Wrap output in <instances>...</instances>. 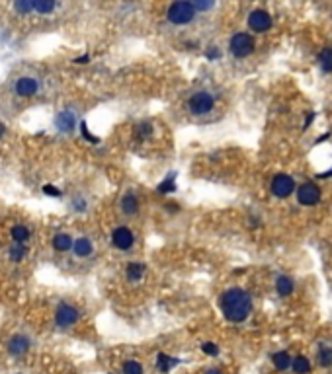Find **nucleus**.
I'll return each instance as SVG.
<instances>
[{"mask_svg":"<svg viewBox=\"0 0 332 374\" xmlns=\"http://www.w3.org/2000/svg\"><path fill=\"white\" fill-rule=\"evenodd\" d=\"M10 234H12V240H14V242H20V244H26V242L30 240V236H32L30 228H28V226H24V224L14 226V228L10 230Z\"/></svg>","mask_w":332,"mask_h":374,"instance_id":"20","label":"nucleus"},{"mask_svg":"<svg viewBox=\"0 0 332 374\" xmlns=\"http://www.w3.org/2000/svg\"><path fill=\"white\" fill-rule=\"evenodd\" d=\"M297 201L305 207H313L321 201V189L315 186V184H303L297 189Z\"/></svg>","mask_w":332,"mask_h":374,"instance_id":"8","label":"nucleus"},{"mask_svg":"<svg viewBox=\"0 0 332 374\" xmlns=\"http://www.w3.org/2000/svg\"><path fill=\"white\" fill-rule=\"evenodd\" d=\"M213 105H215V97L209 92H205V90L196 92L188 99V111H190L192 115H198V117L199 115L209 113V111L213 109Z\"/></svg>","mask_w":332,"mask_h":374,"instance_id":"3","label":"nucleus"},{"mask_svg":"<svg viewBox=\"0 0 332 374\" xmlns=\"http://www.w3.org/2000/svg\"><path fill=\"white\" fill-rule=\"evenodd\" d=\"M33 8L39 14H49L55 10V0H33Z\"/></svg>","mask_w":332,"mask_h":374,"instance_id":"26","label":"nucleus"},{"mask_svg":"<svg viewBox=\"0 0 332 374\" xmlns=\"http://www.w3.org/2000/svg\"><path fill=\"white\" fill-rule=\"evenodd\" d=\"M201 351H203L205 355H211V357H215V355H219V347H217L215 343H211V341L201 343Z\"/></svg>","mask_w":332,"mask_h":374,"instance_id":"32","label":"nucleus"},{"mask_svg":"<svg viewBox=\"0 0 332 374\" xmlns=\"http://www.w3.org/2000/svg\"><path fill=\"white\" fill-rule=\"evenodd\" d=\"M119 209L125 217H135L139 213V197L133 191L123 193V197L119 199Z\"/></svg>","mask_w":332,"mask_h":374,"instance_id":"13","label":"nucleus"},{"mask_svg":"<svg viewBox=\"0 0 332 374\" xmlns=\"http://www.w3.org/2000/svg\"><path fill=\"white\" fill-rule=\"evenodd\" d=\"M43 193L49 197H61V189H57L55 186H43Z\"/></svg>","mask_w":332,"mask_h":374,"instance_id":"33","label":"nucleus"},{"mask_svg":"<svg viewBox=\"0 0 332 374\" xmlns=\"http://www.w3.org/2000/svg\"><path fill=\"white\" fill-rule=\"evenodd\" d=\"M121 371H123V374H143V367H141V363H137V361L129 359V361L123 363Z\"/></svg>","mask_w":332,"mask_h":374,"instance_id":"27","label":"nucleus"},{"mask_svg":"<svg viewBox=\"0 0 332 374\" xmlns=\"http://www.w3.org/2000/svg\"><path fill=\"white\" fill-rule=\"evenodd\" d=\"M80 133H82V137H84L88 142H92V144H98L100 142V139L98 137H94V135L88 131V125L84 123V121H80Z\"/></svg>","mask_w":332,"mask_h":374,"instance_id":"31","label":"nucleus"},{"mask_svg":"<svg viewBox=\"0 0 332 374\" xmlns=\"http://www.w3.org/2000/svg\"><path fill=\"white\" fill-rule=\"evenodd\" d=\"M30 347H32V339L24 333H18L8 341V353L12 357H24L30 351Z\"/></svg>","mask_w":332,"mask_h":374,"instance_id":"9","label":"nucleus"},{"mask_svg":"<svg viewBox=\"0 0 332 374\" xmlns=\"http://www.w3.org/2000/svg\"><path fill=\"white\" fill-rule=\"evenodd\" d=\"M76 125H78L76 123V117H74V113H72L70 109L59 111L57 117H55V127H57L61 133H72Z\"/></svg>","mask_w":332,"mask_h":374,"instance_id":"12","label":"nucleus"},{"mask_svg":"<svg viewBox=\"0 0 332 374\" xmlns=\"http://www.w3.org/2000/svg\"><path fill=\"white\" fill-rule=\"evenodd\" d=\"M72 253L76 255V257H90L92 253H94V244H92V240H88V238H78V240H74L72 242Z\"/></svg>","mask_w":332,"mask_h":374,"instance_id":"14","label":"nucleus"},{"mask_svg":"<svg viewBox=\"0 0 332 374\" xmlns=\"http://www.w3.org/2000/svg\"><path fill=\"white\" fill-rule=\"evenodd\" d=\"M166 18H168V22H172L176 26H186V24L194 22L196 10L188 0H176V2L170 4L168 12H166Z\"/></svg>","mask_w":332,"mask_h":374,"instance_id":"2","label":"nucleus"},{"mask_svg":"<svg viewBox=\"0 0 332 374\" xmlns=\"http://www.w3.org/2000/svg\"><path fill=\"white\" fill-rule=\"evenodd\" d=\"M203 374H223V373H221L219 369H209V371H205Z\"/></svg>","mask_w":332,"mask_h":374,"instance_id":"37","label":"nucleus"},{"mask_svg":"<svg viewBox=\"0 0 332 374\" xmlns=\"http://www.w3.org/2000/svg\"><path fill=\"white\" fill-rule=\"evenodd\" d=\"M78 318H80L78 308L72 306V304H68V302H61V304L57 306V310H55V324H57L61 329H66V327L74 326V324L78 322Z\"/></svg>","mask_w":332,"mask_h":374,"instance_id":"5","label":"nucleus"},{"mask_svg":"<svg viewBox=\"0 0 332 374\" xmlns=\"http://www.w3.org/2000/svg\"><path fill=\"white\" fill-rule=\"evenodd\" d=\"M272 363L277 371H287L291 367V357L287 351H279V353H274L272 355Z\"/></svg>","mask_w":332,"mask_h":374,"instance_id":"18","label":"nucleus"},{"mask_svg":"<svg viewBox=\"0 0 332 374\" xmlns=\"http://www.w3.org/2000/svg\"><path fill=\"white\" fill-rule=\"evenodd\" d=\"M188 2L194 6V10H201V12L213 8V4H215V0H188Z\"/></svg>","mask_w":332,"mask_h":374,"instance_id":"30","label":"nucleus"},{"mask_svg":"<svg viewBox=\"0 0 332 374\" xmlns=\"http://www.w3.org/2000/svg\"><path fill=\"white\" fill-rule=\"evenodd\" d=\"M319 64L325 72H332V49H325L319 53Z\"/></svg>","mask_w":332,"mask_h":374,"instance_id":"25","label":"nucleus"},{"mask_svg":"<svg viewBox=\"0 0 332 374\" xmlns=\"http://www.w3.org/2000/svg\"><path fill=\"white\" fill-rule=\"evenodd\" d=\"M295 191V182L291 176H285V174H277L274 180H272V193L279 199H285L289 197L291 193Z\"/></svg>","mask_w":332,"mask_h":374,"instance_id":"7","label":"nucleus"},{"mask_svg":"<svg viewBox=\"0 0 332 374\" xmlns=\"http://www.w3.org/2000/svg\"><path fill=\"white\" fill-rule=\"evenodd\" d=\"M219 306L223 316L232 322V324H240L244 322L250 312H252V298L250 294L244 290V288H238V286H232L229 290H225L219 298Z\"/></svg>","mask_w":332,"mask_h":374,"instance_id":"1","label":"nucleus"},{"mask_svg":"<svg viewBox=\"0 0 332 374\" xmlns=\"http://www.w3.org/2000/svg\"><path fill=\"white\" fill-rule=\"evenodd\" d=\"M26 253H28V248L24 244H20V242H14L8 249V257H10L12 263H20L26 257Z\"/></svg>","mask_w":332,"mask_h":374,"instance_id":"19","label":"nucleus"},{"mask_svg":"<svg viewBox=\"0 0 332 374\" xmlns=\"http://www.w3.org/2000/svg\"><path fill=\"white\" fill-rule=\"evenodd\" d=\"M145 271H147L145 263H139V261H131V263H127V267H125V279L129 280V282H137V280L143 279Z\"/></svg>","mask_w":332,"mask_h":374,"instance_id":"15","label":"nucleus"},{"mask_svg":"<svg viewBox=\"0 0 332 374\" xmlns=\"http://www.w3.org/2000/svg\"><path fill=\"white\" fill-rule=\"evenodd\" d=\"M219 57H221V53H219L215 47H211V49L207 51V59H211V61H213V59H219Z\"/></svg>","mask_w":332,"mask_h":374,"instance_id":"34","label":"nucleus"},{"mask_svg":"<svg viewBox=\"0 0 332 374\" xmlns=\"http://www.w3.org/2000/svg\"><path fill=\"white\" fill-rule=\"evenodd\" d=\"M248 26H250L252 31L262 33V31H268L272 28V18H270V14L264 12V10H254V12L248 16Z\"/></svg>","mask_w":332,"mask_h":374,"instance_id":"10","label":"nucleus"},{"mask_svg":"<svg viewBox=\"0 0 332 374\" xmlns=\"http://www.w3.org/2000/svg\"><path fill=\"white\" fill-rule=\"evenodd\" d=\"M313 119H315V113H309V115H307V119H305V129H307V127H311Z\"/></svg>","mask_w":332,"mask_h":374,"instance_id":"36","label":"nucleus"},{"mask_svg":"<svg viewBox=\"0 0 332 374\" xmlns=\"http://www.w3.org/2000/svg\"><path fill=\"white\" fill-rule=\"evenodd\" d=\"M72 248V238H70V234H66V232H59V234H55L53 236V249L55 251H68V249Z\"/></svg>","mask_w":332,"mask_h":374,"instance_id":"17","label":"nucleus"},{"mask_svg":"<svg viewBox=\"0 0 332 374\" xmlns=\"http://www.w3.org/2000/svg\"><path fill=\"white\" fill-rule=\"evenodd\" d=\"M291 369H293V373L295 374H307L309 371H311V363H309L307 357L299 355V357H295V359L291 361Z\"/></svg>","mask_w":332,"mask_h":374,"instance_id":"23","label":"nucleus"},{"mask_svg":"<svg viewBox=\"0 0 332 374\" xmlns=\"http://www.w3.org/2000/svg\"><path fill=\"white\" fill-rule=\"evenodd\" d=\"M176 365H180V359H174V357H168L165 353H159L157 355V367L163 374H168Z\"/></svg>","mask_w":332,"mask_h":374,"instance_id":"16","label":"nucleus"},{"mask_svg":"<svg viewBox=\"0 0 332 374\" xmlns=\"http://www.w3.org/2000/svg\"><path fill=\"white\" fill-rule=\"evenodd\" d=\"M151 135H153V125L151 123L137 125V139H139V140H147Z\"/></svg>","mask_w":332,"mask_h":374,"instance_id":"29","label":"nucleus"},{"mask_svg":"<svg viewBox=\"0 0 332 374\" xmlns=\"http://www.w3.org/2000/svg\"><path fill=\"white\" fill-rule=\"evenodd\" d=\"M14 8H16L18 14L26 16V14H30L33 10V0H16V2H14Z\"/></svg>","mask_w":332,"mask_h":374,"instance_id":"28","label":"nucleus"},{"mask_svg":"<svg viewBox=\"0 0 332 374\" xmlns=\"http://www.w3.org/2000/svg\"><path fill=\"white\" fill-rule=\"evenodd\" d=\"M88 61H90V57H88V55H82V57L74 59V62H76V64H86Z\"/></svg>","mask_w":332,"mask_h":374,"instance_id":"35","label":"nucleus"},{"mask_svg":"<svg viewBox=\"0 0 332 374\" xmlns=\"http://www.w3.org/2000/svg\"><path fill=\"white\" fill-rule=\"evenodd\" d=\"M157 191L163 193V195H166V193H174V191H176V172H170L165 180L157 186Z\"/></svg>","mask_w":332,"mask_h":374,"instance_id":"21","label":"nucleus"},{"mask_svg":"<svg viewBox=\"0 0 332 374\" xmlns=\"http://www.w3.org/2000/svg\"><path fill=\"white\" fill-rule=\"evenodd\" d=\"M331 176H332V170H329V172H327V174H321V176H319V178H331Z\"/></svg>","mask_w":332,"mask_h":374,"instance_id":"39","label":"nucleus"},{"mask_svg":"<svg viewBox=\"0 0 332 374\" xmlns=\"http://www.w3.org/2000/svg\"><path fill=\"white\" fill-rule=\"evenodd\" d=\"M276 288H277L279 296H289V294L293 292V280H291V277H285V275L277 277V280H276Z\"/></svg>","mask_w":332,"mask_h":374,"instance_id":"22","label":"nucleus"},{"mask_svg":"<svg viewBox=\"0 0 332 374\" xmlns=\"http://www.w3.org/2000/svg\"><path fill=\"white\" fill-rule=\"evenodd\" d=\"M37 90H39V84H37V80L32 78V76H22V78L14 84V92H16V95H20V97H32V95L37 94Z\"/></svg>","mask_w":332,"mask_h":374,"instance_id":"11","label":"nucleus"},{"mask_svg":"<svg viewBox=\"0 0 332 374\" xmlns=\"http://www.w3.org/2000/svg\"><path fill=\"white\" fill-rule=\"evenodd\" d=\"M4 133H6V127H4V123H0V139H2Z\"/></svg>","mask_w":332,"mask_h":374,"instance_id":"38","label":"nucleus"},{"mask_svg":"<svg viewBox=\"0 0 332 374\" xmlns=\"http://www.w3.org/2000/svg\"><path fill=\"white\" fill-rule=\"evenodd\" d=\"M231 53L236 59H244L254 51V39L248 33H234L231 37Z\"/></svg>","mask_w":332,"mask_h":374,"instance_id":"4","label":"nucleus"},{"mask_svg":"<svg viewBox=\"0 0 332 374\" xmlns=\"http://www.w3.org/2000/svg\"><path fill=\"white\" fill-rule=\"evenodd\" d=\"M319 365L321 367H332V347L321 345V349H319Z\"/></svg>","mask_w":332,"mask_h":374,"instance_id":"24","label":"nucleus"},{"mask_svg":"<svg viewBox=\"0 0 332 374\" xmlns=\"http://www.w3.org/2000/svg\"><path fill=\"white\" fill-rule=\"evenodd\" d=\"M111 244L119 249V251H129V249L133 248V244H135V234H133V230L127 228V226H117V228H113V232H111Z\"/></svg>","mask_w":332,"mask_h":374,"instance_id":"6","label":"nucleus"}]
</instances>
